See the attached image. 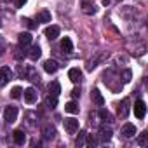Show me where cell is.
I'll list each match as a JSON object with an SVG mask.
<instances>
[{
    "label": "cell",
    "instance_id": "f546056e",
    "mask_svg": "<svg viewBox=\"0 0 148 148\" xmlns=\"http://www.w3.org/2000/svg\"><path fill=\"white\" fill-rule=\"evenodd\" d=\"M23 23H25L28 28H35V26H37V25H33V21H30L28 18H25V19H23Z\"/></svg>",
    "mask_w": 148,
    "mask_h": 148
},
{
    "label": "cell",
    "instance_id": "cb8c5ba5",
    "mask_svg": "<svg viewBox=\"0 0 148 148\" xmlns=\"http://www.w3.org/2000/svg\"><path fill=\"white\" fill-rule=\"evenodd\" d=\"M82 11H84L86 14H94V12H96V7H94L91 2H82Z\"/></svg>",
    "mask_w": 148,
    "mask_h": 148
},
{
    "label": "cell",
    "instance_id": "8992f818",
    "mask_svg": "<svg viewBox=\"0 0 148 148\" xmlns=\"http://www.w3.org/2000/svg\"><path fill=\"white\" fill-rule=\"evenodd\" d=\"M23 98H25V101L28 103V105H33V103H37V98H38V92L33 89V87H28L25 92H23Z\"/></svg>",
    "mask_w": 148,
    "mask_h": 148
},
{
    "label": "cell",
    "instance_id": "44dd1931",
    "mask_svg": "<svg viewBox=\"0 0 148 148\" xmlns=\"http://www.w3.org/2000/svg\"><path fill=\"white\" fill-rule=\"evenodd\" d=\"M61 49H63L64 52H71V51H73V44H71V40H70L68 37L63 38V42H61Z\"/></svg>",
    "mask_w": 148,
    "mask_h": 148
},
{
    "label": "cell",
    "instance_id": "52a82bcc",
    "mask_svg": "<svg viewBox=\"0 0 148 148\" xmlns=\"http://www.w3.org/2000/svg\"><path fill=\"white\" fill-rule=\"evenodd\" d=\"M42 138H44L45 141H51V139H54V138H56V129H54V125H51V124H45V125L42 127Z\"/></svg>",
    "mask_w": 148,
    "mask_h": 148
},
{
    "label": "cell",
    "instance_id": "603a6c76",
    "mask_svg": "<svg viewBox=\"0 0 148 148\" xmlns=\"http://www.w3.org/2000/svg\"><path fill=\"white\" fill-rule=\"evenodd\" d=\"M64 110H66L68 113H79V105H77L75 101H70V103L64 105Z\"/></svg>",
    "mask_w": 148,
    "mask_h": 148
},
{
    "label": "cell",
    "instance_id": "484cf974",
    "mask_svg": "<svg viewBox=\"0 0 148 148\" xmlns=\"http://www.w3.org/2000/svg\"><path fill=\"white\" fill-rule=\"evenodd\" d=\"M56 105H58V96L49 94V96L45 98V106H47V108H54Z\"/></svg>",
    "mask_w": 148,
    "mask_h": 148
},
{
    "label": "cell",
    "instance_id": "4316f807",
    "mask_svg": "<svg viewBox=\"0 0 148 148\" xmlns=\"http://www.w3.org/2000/svg\"><path fill=\"white\" fill-rule=\"evenodd\" d=\"M119 77L122 79V84H127V82H131L132 73H131V70H124V71H122V75H119Z\"/></svg>",
    "mask_w": 148,
    "mask_h": 148
},
{
    "label": "cell",
    "instance_id": "83f0119b",
    "mask_svg": "<svg viewBox=\"0 0 148 148\" xmlns=\"http://www.w3.org/2000/svg\"><path fill=\"white\" fill-rule=\"evenodd\" d=\"M138 143H139L141 146H146V145H148V132H146V131L139 134V138H138Z\"/></svg>",
    "mask_w": 148,
    "mask_h": 148
},
{
    "label": "cell",
    "instance_id": "7c38bea8",
    "mask_svg": "<svg viewBox=\"0 0 148 148\" xmlns=\"http://www.w3.org/2000/svg\"><path fill=\"white\" fill-rule=\"evenodd\" d=\"M58 68H59V64H58L54 59H47V61L44 63V70H45L47 73H56Z\"/></svg>",
    "mask_w": 148,
    "mask_h": 148
},
{
    "label": "cell",
    "instance_id": "4fadbf2b",
    "mask_svg": "<svg viewBox=\"0 0 148 148\" xmlns=\"http://www.w3.org/2000/svg\"><path fill=\"white\" fill-rule=\"evenodd\" d=\"M91 99H92V103H94L96 106H103V105H105V99H103V96H101V92H99L98 89H94V91L91 92Z\"/></svg>",
    "mask_w": 148,
    "mask_h": 148
},
{
    "label": "cell",
    "instance_id": "9c48e42d",
    "mask_svg": "<svg viewBox=\"0 0 148 148\" xmlns=\"http://www.w3.org/2000/svg\"><path fill=\"white\" fill-rule=\"evenodd\" d=\"M120 134H122L124 138H134V136H136V127H134V124H124Z\"/></svg>",
    "mask_w": 148,
    "mask_h": 148
},
{
    "label": "cell",
    "instance_id": "d6986e66",
    "mask_svg": "<svg viewBox=\"0 0 148 148\" xmlns=\"http://www.w3.org/2000/svg\"><path fill=\"white\" fill-rule=\"evenodd\" d=\"M40 54H42V51H40L38 45H33V47H30V51H28V58L33 59V61H37V59L40 58Z\"/></svg>",
    "mask_w": 148,
    "mask_h": 148
},
{
    "label": "cell",
    "instance_id": "7a4b0ae2",
    "mask_svg": "<svg viewBox=\"0 0 148 148\" xmlns=\"http://www.w3.org/2000/svg\"><path fill=\"white\" fill-rule=\"evenodd\" d=\"M129 112H131V103H129V99L125 98V99H122V101L119 103V108H117V115H119L120 119H125V117L129 115Z\"/></svg>",
    "mask_w": 148,
    "mask_h": 148
},
{
    "label": "cell",
    "instance_id": "3957f363",
    "mask_svg": "<svg viewBox=\"0 0 148 148\" xmlns=\"http://www.w3.org/2000/svg\"><path fill=\"white\" fill-rule=\"evenodd\" d=\"M4 119L7 124H14L18 120V108L16 106H7L4 110Z\"/></svg>",
    "mask_w": 148,
    "mask_h": 148
},
{
    "label": "cell",
    "instance_id": "8fae6325",
    "mask_svg": "<svg viewBox=\"0 0 148 148\" xmlns=\"http://www.w3.org/2000/svg\"><path fill=\"white\" fill-rule=\"evenodd\" d=\"M45 37H47L49 40L58 38V37H59V26H54V25L47 26V28H45Z\"/></svg>",
    "mask_w": 148,
    "mask_h": 148
},
{
    "label": "cell",
    "instance_id": "9a60e30c",
    "mask_svg": "<svg viewBox=\"0 0 148 148\" xmlns=\"http://www.w3.org/2000/svg\"><path fill=\"white\" fill-rule=\"evenodd\" d=\"M112 134H113L112 129L106 127V125L99 129V139H101V141H110V139H112Z\"/></svg>",
    "mask_w": 148,
    "mask_h": 148
},
{
    "label": "cell",
    "instance_id": "d4e9b609",
    "mask_svg": "<svg viewBox=\"0 0 148 148\" xmlns=\"http://www.w3.org/2000/svg\"><path fill=\"white\" fill-rule=\"evenodd\" d=\"M49 92H51L52 96H59V92H61L59 84H58V82H51V84H49Z\"/></svg>",
    "mask_w": 148,
    "mask_h": 148
},
{
    "label": "cell",
    "instance_id": "f1b7e54d",
    "mask_svg": "<svg viewBox=\"0 0 148 148\" xmlns=\"http://www.w3.org/2000/svg\"><path fill=\"white\" fill-rule=\"evenodd\" d=\"M21 94H23V91H21V87H14V89L11 91V96H12L14 99H19V98H21Z\"/></svg>",
    "mask_w": 148,
    "mask_h": 148
},
{
    "label": "cell",
    "instance_id": "2e32d148",
    "mask_svg": "<svg viewBox=\"0 0 148 148\" xmlns=\"http://www.w3.org/2000/svg\"><path fill=\"white\" fill-rule=\"evenodd\" d=\"M14 143L16 145H25L26 143V136H25V132L21 131V129H18V131H14Z\"/></svg>",
    "mask_w": 148,
    "mask_h": 148
},
{
    "label": "cell",
    "instance_id": "4dcf8cb0",
    "mask_svg": "<svg viewBox=\"0 0 148 148\" xmlns=\"http://www.w3.org/2000/svg\"><path fill=\"white\" fill-rule=\"evenodd\" d=\"M25 4H26V0H16V5L18 7H23Z\"/></svg>",
    "mask_w": 148,
    "mask_h": 148
},
{
    "label": "cell",
    "instance_id": "6da1fadb",
    "mask_svg": "<svg viewBox=\"0 0 148 148\" xmlns=\"http://www.w3.org/2000/svg\"><path fill=\"white\" fill-rule=\"evenodd\" d=\"M106 58H108V52H103V51L96 52V56L89 59V63H87V70H89V71H92V70H94L98 64H101V63H103Z\"/></svg>",
    "mask_w": 148,
    "mask_h": 148
},
{
    "label": "cell",
    "instance_id": "ffe728a7",
    "mask_svg": "<svg viewBox=\"0 0 148 148\" xmlns=\"http://www.w3.org/2000/svg\"><path fill=\"white\" fill-rule=\"evenodd\" d=\"M99 117H101V120H103V122H108V124H112V122H113L112 113H110L108 110H105V108H101V110H99Z\"/></svg>",
    "mask_w": 148,
    "mask_h": 148
},
{
    "label": "cell",
    "instance_id": "30bf717a",
    "mask_svg": "<svg viewBox=\"0 0 148 148\" xmlns=\"http://www.w3.org/2000/svg\"><path fill=\"white\" fill-rule=\"evenodd\" d=\"M68 79H70L73 84H79V82L82 80V71H80L79 68H71V70L68 71Z\"/></svg>",
    "mask_w": 148,
    "mask_h": 148
},
{
    "label": "cell",
    "instance_id": "277c9868",
    "mask_svg": "<svg viewBox=\"0 0 148 148\" xmlns=\"http://www.w3.org/2000/svg\"><path fill=\"white\" fill-rule=\"evenodd\" d=\"M11 79H12V71H11V68L2 66V68H0V87L7 86V82H9Z\"/></svg>",
    "mask_w": 148,
    "mask_h": 148
},
{
    "label": "cell",
    "instance_id": "ac0fdd59",
    "mask_svg": "<svg viewBox=\"0 0 148 148\" xmlns=\"http://www.w3.org/2000/svg\"><path fill=\"white\" fill-rule=\"evenodd\" d=\"M18 42H19L21 47H26V45L32 44V35H30V33H21V35L18 37Z\"/></svg>",
    "mask_w": 148,
    "mask_h": 148
},
{
    "label": "cell",
    "instance_id": "7402d4cb",
    "mask_svg": "<svg viewBox=\"0 0 148 148\" xmlns=\"http://www.w3.org/2000/svg\"><path fill=\"white\" fill-rule=\"evenodd\" d=\"M87 136H89V134H87L86 131H80V134H79V138H77V141H75L77 146H86V145H87Z\"/></svg>",
    "mask_w": 148,
    "mask_h": 148
},
{
    "label": "cell",
    "instance_id": "5bb4252c",
    "mask_svg": "<svg viewBox=\"0 0 148 148\" xmlns=\"http://www.w3.org/2000/svg\"><path fill=\"white\" fill-rule=\"evenodd\" d=\"M25 75H26L28 80H32V82H38V80H40V75L37 73V70H35L33 66H30V68L25 71Z\"/></svg>",
    "mask_w": 148,
    "mask_h": 148
},
{
    "label": "cell",
    "instance_id": "5b68a950",
    "mask_svg": "<svg viewBox=\"0 0 148 148\" xmlns=\"http://www.w3.org/2000/svg\"><path fill=\"white\" fill-rule=\"evenodd\" d=\"M64 131L68 134H75L79 131V120L77 119H64Z\"/></svg>",
    "mask_w": 148,
    "mask_h": 148
},
{
    "label": "cell",
    "instance_id": "1f68e13d",
    "mask_svg": "<svg viewBox=\"0 0 148 148\" xmlns=\"http://www.w3.org/2000/svg\"><path fill=\"white\" fill-rule=\"evenodd\" d=\"M71 96H73V98H79V96H80V92H79V91H73V92H71Z\"/></svg>",
    "mask_w": 148,
    "mask_h": 148
},
{
    "label": "cell",
    "instance_id": "e0dca14e",
    "mask_svg": "<svg viewBox=\"0 0 148 148\" xmlns=\"http://www.w3.org/2000/svg\"><path fill=\"white\" fill-rule=\"evenodd\" d=\"M37 23H51V12L49 11H40L37 14Z\"/></svg>",
    "mask_w": 148,
    "mask_h": 148
},
{
    "label": "cell",
    "instance_id": "ba28073f",
    "mask_svg": "<svg viewBox=\"0 0 148 148\" xmlns=\"http://www.w3.org/2000/svg\"><path fill=\"white\" fill-rule=\"evenodd\" d=\"M145 113H146V105H145V101H136L134 103V115L138 117V119H145Z\"/></svg>",
    "mask_w": 148,
    "mask_h": 148
},
{
    "label": "cell",
    "instance_id": "d6a6232c",
    "mask_svg": "<svg viewBox=\"0 0 148 148\" xmlns=\"http://www.w3.org/2000/svg\"><path fill=\"white\" fill-rule=\"evenodd\" d=\"M0 28H2V19H0Z\"/></svg>",
    "mask_w": 148,
    "mask_h": 148
}]
</instances>
